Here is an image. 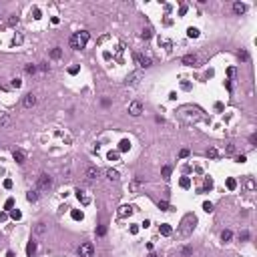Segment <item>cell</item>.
<instances>
[{
  "mask_svg": "<svg viewBox=\"0 0 257 257\" xmlns=\"http://www.w3.org/2000/svg\"><path fill=\"white\" fill-rule=\"evenodd\" d=\"M4 187H6V189H10V187H12V181L6 179V181H4Z\"/></svg>",
  "mask_w": 257,
  "mask_h": 257,
  "instance_id": "7dc6e473",
  "label": "cell"
},
{
  "mask_svg": "<svg viewBox=\"0 0 257 257\" xmlns=\"http://www.w3.org/2000/svg\"><path fill=\"white\" fill-rule=\"evenodd\" d=\"M22 105L26 107V109H32L34 105H36V97H34L32 92H28L26 97H24V101H22Z\"/></svg>",
  "mask_w": 257,
  "mask_h": 257,
  "instance_id": "8992f818",
  "label": "cell"
},
{
  "mask_svg": "<svg viewBox=\"0 0 257 257\" xmlns=\"http://www.w3.org/2000/svg\"><path fill=\"white\" fill-rule=\"evenodd\" d=\"M149 257H157V255H155V253H151V255H149Z\"/></svg>",
  "mask_w": 257,
  "mask_h": 257,
  "instance_id": "f5cc1de1",
  "label": "cell"
},
{
  "mask_svg": "<svg viewBox=\"0 0 257 257\" xmlns=\"http://www.w3.org/2000/svg\"><path fill=\"white\" fill-rule=\"evenodd\" d=\"M159 209H163V211H173V207H171L167 201H161V203H159Z\"/></svg>",
  "mask_w": 257,
  "mask_h": 257,
  "instance_id": "d4e9b609",
  "label": "cell"
},
{
  "mask_svg": "<svg viewBox=\"0 0 257 257\" xmlns=\"http://www.w3.org/2000/svg\"><path fill=\"white\" fill-rule=\"evenodd\" d=\"M187 34H189L191 38H197V36H199V28H193V26H191L189 30H187Z\"/></svg>",
  "mask_w": 257,
  "mask_h": 257,
  "instance_id": "484cf974",
  "label": "cell"
},
{
  "mask_svg": "<svg viewBox=\"0 0 257 257\" xmlns=\"http://www.w3.org/2000/svg\"><path fill=\"white\" fill-rule=\"evenodd\" d=\"M231 237H233V233H231L229 229H225L223 233H221V241H225V243H227V241H231Z\"/></svg>",
  "mask_w": 257,
  "mask_h": 257,
  "instance_id": "ac0fdd59",
  "label": "cell"
},
{
  "mask_svg": "<svg viewBox=\"0 0 257 257\" xmlns=\"http://www.w3.org/2000/svg\"><path fill=\"white\" fill-rule=\"evenodd\" d=\"M6 217H8L6 213H0V221H6Z\"/></svg>",
  "mask_w": 257,
  "mask_h": 257,
  "instance_id": "816d5d0a",
  "label": "cell"
},
{
  "mask_svg": "<svg viewBox=\"0 0 257 257\" xmlns=\"http://www.w3.org/2000/svg\"><path fill=\"white\" fill-rule=\"evenodd\" d=\"M129 115H131V117H141V115H143V102L133 101L129 105Z\"/></svg>",
  "mask_w": 257,
  "mask_h": 257,
  "instance_id": "6da1fadb",
  "label": "cell"
},
{
  "mask_svg": "<svg viewBox=\"0 0 257 257\" xmlns=\"http://www.w3.org/2000/svg\"><path fill=\"white\" fill-rule=\"evenodd\" d=\"M44 231H46L44 223H36V227H34V233H36V235H44Z\"/></svg>",
  "mask_w": 257,
  "mask_h": 257,
  "instance_id": "e0dca14e",
  "label": "cell"
},
{
  "mask_svg": "<svg viewBox=\"0 0 257 257\" xmlns=\"http://www.w3.org/2000/svg\"><path fill=\"white\" fill-rule=\"evenodd\" d=\"M70 215H72V219H77V221H82V217H84V215H82V211H77V209H74V211H70Z\"/></svg>",
  "mask_w": 257,
  "mask_h": 257,
  "instance_id": "cb8c5ba5",
  "label": "cell"
},
{
  "mask_svg": "<svg viewBox=\"0 0 257 257\" xmlns=\"http://www.w3.org/2000/svg\"><path fill=\"white\" fill-rule=\"evenodd\" d=\"M68 72H70V74H77V72H78V67H70V68H68Z\"/></svg>",
  "mask_w": 257,
  "mask_h": 257,
  "instance_id": "f6af8a7d",
  "label": "cell"
},
{
  "mask_svg": "<svg viewBox=\"0 0 257 257\" xmlns=\"http://www.w3.org/2000/svg\"><path fill=\"white\" fill-rule=\"evenodd\" d=\"M77 199L82 203V205H89V203H90V197H89V195H84V191H77Z\"/></svg>",
  "mask_w": 257,
  "mask_h": 257,
  "instance_id": "7c38bea8",
  "label": "cell"
},
{
  "mask_svg": "<svg viewBox=\"0 0 257 257\" xmlns=\"http://www.w3.org/2000/svg\"><path fill=\"white\" fill-rule=\"evenodd\" d=\"M12 157H14V161H16V163H24V159H26V153H24L22 149H14Z\"/></svg>",
  "mask_w": 257,
  "mask_h": 257,
  "instance_id": "ba28073f",
  "label": "cell"
},
{
  "mask_svg": "<svg viewBox=\"0 0 257 257\" xmlns=\"http://www.w3.org/2000/svg\"><path fill=\"white\" fill-rule=\"evenodd\" d=\"M245 161H247L245 155H239V157H237V163H245Z\"/></svg>",
  "mask_w": 257,
  "mask_h": 257,
  "instance_id": "7bdbcfd3",
  "label": "cell"
},
{
  "mask_svg": "<svg viewBox=\"0 0 257 257\" xmlns=\"http://www.w3.org/2000/svg\"><path fill=\"white\" fill-rule=\"evenodd\" d=\"M78 38H80V40H82V42L87 44V40H89V32H87V30H82V32H78Z\"/></svg>",
  "mask_w": 257,
  "mask_h": 257,
  "instance_id": "f1b7e54d",
  "label": "cell"
},
{
  "mask_svg": "<svg viewBox=\"0 0 257 257\" xmlns=\"http://www.w3.org/2000/svg\"><path fill=\"white\" fill-rule=\"evenodd\" d=\"M97 233H99V235H101V237H102V235L107 233V225H101V227L97 229Z\"/></svg>",
  "mask_w": 257,
  "mask_h": 257,
  "instance_id": "ab89813d",
  "label": "cell"
},
{
  "mask_svg": "<svg viewBox=\"0 0 257 257\" xmlns=\"http://www.w3.org/2000/svg\"><path fill=\"white\" fill-rule=\"evenodd\" d=\"M26 199H28L30 203H34L36 199H38V193H36V191H28V193H26Z\"/></svg>",
  "mask_w": 257,
  "mask_h": 257,
  "instance_id": "ffe728a7",
  "label": "cell"
},
{
  "mask_svg": "<svg viewBox=\"0 0 257 257\" xmlns=\"http://www.w3.org/2000/svg\"><path fill=\"white\" fill-rule=\"evenodd\" d=\"M129 149H131V141L123 139V141L119 143V151H129Z\"/></svg>",
  "mask_w": 257,
  "mask_h": 257,
  "instance_id": "9a60e30c",
  "label": "cell"
},
{
  "mask_svg": "<svg viewBox=\"0 0 257 257\" xmlns=\"http://www.w3.org/2000/svg\"><path fill=\"white\" fill-rule=\"evenodd\" d=\"M249 141H251V145H255V143H257V135H251V139H249Z\"/></svg>",
  "mask_w": 257,
  "mask_h": 257,
  "instance_id": "f907efd6",
  "label": "cell"
},
{
  "mask_svg": "<svg viewBox=\"0 0 257 257\" xmlns=\"http://www.w3.org/2000/svg\"><path fill=\"white\" fill-rule=\"evenodd\" d=\"M235 187H237V183H235V179H227V189H231V191H233Z\"/></svg>",
  "mask_w": 257,
  "mask_h": 257,
  "instance_id": "e575fe53",
  "label": "cell"
},
{
  "mask_svg": "<svg viewBox=\"0 0 257 257\" xmlns=\"http://www.w3.org/2000/svg\"><path fill=\"white\" fill-rule=\"evenodd\" d=\"M189 185H191V181L187 179V177H183V179H181V187H183V189H189Z\"/></svg>",
  "mask_w": 257,
  "mask_h": 257,
  "instance_id": "4dcf8cb0",
  "label": "cell"
},
{
  "mask_svg": "<svg viewBox=\"0 0 257 257\" xmlns=\"http://www.w3.org/2000/svg\"><path fill=\"white\" fill-rule=\"evenodd\" d=\"M34 251H36V243H34V241H30V243H28V247H26V253L32 257V255H34Z\"/></svg>",
  "mask_w": 257,
  "mask_h": 257,
  "instance_id": "603a6c76",
  "label": "cell"
},
{
  "mask_svg": "<svg viewBox=\"0 0 257 257\" xmlns=\"http://www.w3.org/2000/svg\"><path fill=\"white\" fill-rule=\"evenodd\" d=\"M197 62V56L195 54H185L183 56V64H187V67H193Z\"/></svg>",
  "mask_w": 257,
  "mask_h": 257,
  "instance_id": "30bf717a",
  "label": "cell"
},
{
  "mask_svg": "<svg viewBox=\"0 0 257 257\" xmlns=\"http://www.w3.org/2000/svg\"><path fill=\"white\" fill-rule=\"evenodd\" d=\"M60 56H62V50H60V48H58V46H56V48H52V50H50V58H60Z\"/></svg>",
  "mask_w": 257,
  "mask_h": 257,
  "instance_id": "d6986e66",
  "label": "cell"
},
{
  "mask_svg": "<svg viewBox=\"0 0 257 257\" xmlns=\"http://www.w3.org/2000/svg\"><path fill=\"white\" fill-rule=\"evenodd\" d=\"M161 235H165V237H169V235H171V225H169V223H163V225H161Z\"/></svg>",
  "mask_w": 257,
  "mask_h": 257,
  "instance_id": "2e32d148",
  "label": "cell"
},
{
  "mask_svg": "<svg viewBox=\"0 0 257 257\" xmlns=\"http://www.w3.org/2000/svg\"><path fill=\"white\" fill-rule=\"evenodd\" d=\"M68 42H70V48H74V50H80V48H84V42H82V40L78 38V34H72Z\"/></svg>",
  "mask_w": 257,
  "mask_h": 257,
  "instance_id": "277c9868",
  "label": "cell"
},
{
  "mask_svg": "<svg viewBox=\"0 0 257 257\" xmlns=\"http://www.w3.org/2000/svg\"><path fill=\"white\" fill-rule=\"evenodd\" d=\"M207 155H209V157H217V149H209Z\"/></svg>",
  "mask_w": 257,
  "mask_h": 257,
  "instance_id": "b9f144b4",
  "label": "cell"
},
{
  "mask_svg": "<svg viewBox=\"0 0 257 257\" xmlns=\"http://www.w3.org/2000/svg\"><path fill=\"white\" fill-rule=\"evenodd\" d=\"M141 77H143V72H141V70H137V72H133L131 77L127 78V84H139V80H141Z\"/></svg>",
  "mask_w": 257,
  "mask_h": 257,
  "instance_id": "52a82bcc",
  "label": "cell"
},
{
  "mask_svg": "<svg viewBox=\"0 0 257 257\" xmlns=\"http://www.w3.org/2000/svg\"><path fill=\"white\" fill-rule=\"evenodd\" d=\"M141 36H143V38H151V36H153V30H151V28H145Z\"/></svg>",
  "mask_w": 257,
  "mask_h": 257,
  "instance_id": "836d02e7",
  "label": "cell"
},
{
  "mask_svg": "<svg viewBox=\"0 0 257 257\" xmlns=\"http://www.w3.org/2000/svg\"><path fill=\"white\" fill-rule=\"evenodd\" d=\"M171 171H173V169H171V165H165V167L161 169V175H163V179H165V181L171 179Z\"/></svg>",
  "mask_w": 257,
  "mask_h": 257,
  "instance_id": "5bb4252c",
  "label": "cell"
},
{
  "mask_svg": "<svg viewBox=\"0 0 257 257\" xmlns=\"http://www.w3.org/2000/svg\"><path fill=\"white\" fill-rule=\"evenodd\" d=\"M18 24V16H10L8 18V26H16Z\"/></svg>",
  "mask_w": 257,
  "mask_h": 257,
  "instance_id": "d6a6232c",
  "label": "cell"
},
{
  "mask_svg": "<svg viewBox=\"0 0 257 257\" xmlns=\"http://www.w3.org/2000/svg\"><path fill=\"white\" fill-rule=\"evenodd\" d=\"M50 185H52V179L48 175H40L38 177V189H50Z\"/></svg>",
  "mask_w": 257,
  "mask_h": 257,
  "instance_id": "3957f363",
  "label": "cell"
},
{
  "mask_svg": "<svg viewBox=\"0 0 257 257\" xmlns=\"http://www.w3.org/2000/svg\"><path fill=\"white\" fill-rule=\"evenodd\" d=\"M239 239H241V241H247V239H249V231H241V233H239Z\"/></svg>",
  "mask_w": 257,
  "mask_h": 257,
  "instance_id": "f35d334b",
  "label": "cell"
},
{
  "mask_svg": "<svg viewBox=\"0 0 257 257\" xmlns=\"http://www.w3.org/2000/svg\"><path fill=\"white\" fill-rule=\"evenodd\" d=\"M107 159H109V161H119V151H109V153H107Z\"/></svg>",
  "mask_w": 257,
  "mask_h": 257,
  "instance_id": "7402d4cb",
  "label": "cell"
},
{
  "mask_svg": "<svg viewBox=\"0 0 257 257\" xmlns=\"http://www.w3.org/2000/svg\"><path fill=\"white\" fill-rule=\"evenodd\" d=\"M135 60H137L143 68H149L151 64H153V60H151L149 56H143V54H135Z\"/></svg>",
  "mask_w": 257,
  "mask_h": 257,
  "instance_id": "5b68a950",
  "label": "cell"
},
{
  "mask_svg": "<svg viewBox=\"0 0 257 257\" xmlns=\"http://www.w3.org/2000/svg\"><path fill=\"white\" fill-rule=\"evenodd\" d=\"M187 155H189V151H187V149H183V151H181V153H179V157H181V159H185V157H187Z\"/></svg>",
  "mask_w": 257,
  "mask_h": 257,
  "instance_id": "ee69618b",
  "label": "cell"
},
{
  "mask_svg": "<svg viewBox=\"0 0 257 257\" xmlns=\"http://www.w3.org/2000/svg\"><path fill=\"white\" fill-rule=\"evenodd\" d=\"M119 177H121L119 171H115V169H109V171H107V179L109 181H119Z\"/></svg>",
  "mask_w": 257,
  "mask_h": 257,
  "instance_id": "4fadbf2b",
  "label": "cell"
},
{
  "mask_svg": "<svg viewBox=\"0 0 257 257\" xmlns=\"http://www.w3.org/2000/svg\"><path fill=\"white\" fill-rule=\"evenodd\" d=\"M133 213V207H123V211H121V217H125V215H131Z\"/></svg>",
  "mask_w": 257,
  "mask_h": 257,
  "instance_id": "d590c367",
  "label": "cell"
},
{
  "mask_svg": "<svg viewBox=\"0 0 257 257\" xmlns=\"http://www.w3.org/2000/svg\"><path fill=\"white\" fill-rule=\"evenodd\" d=\"M10 84L14 87V89H20V87H22V80H20V78H12Z\"/></svg>",
  "mask_w": 257,
  "mask_h": 257,
  "instance_id": "f546056e",
  "label": "cell"
},
{
  "mask_svg": "<svg viewBox=\"0 0 257 257\" xmlns=\"http://www.w3.org/2000/svg\"><path fill=\"white\" fill-rule=\"evenodd\" d=\"M8 123H10V117H8V115H0V125L6 127Z\"/></svg>",
  "mask_w": 257,
  "mask_h": 257,
  "instance_id": "4316f807",
  "label": "cell"
},
{
  "mask_svg": "<svg viewBox=\"0 0 257 257\" xmlns=\"http://www.w3.org/2000/svg\"><path fill=\"white\" fill-rule=\"evenodd\" d=\"M247 187H249V189H253V187H255V183H253V179H249V181H247Z\"/></svg>",
  "mask_w": 257,
  "mask_h": 257,
  "instance_id": "681fc988",
  "label": "cell"
},
{
  "mask_svg": "<svg viewBox=\"0 0 257 257\" xmlns=\"http://www.w3.org/2000/svg\"><path fill=\"white\" fill-rule=\"evenodd\" d=\"M26 72H28V74H34V72H36V67H34V64H26Z\"/></svg>",
  "mask_w": 257,
  "mask_h": 257,
  "instance_id": "74e56055",
  "label": "cell"
},
{
  "mask_svg": "<svg viewBox=\"0 0 257 257\" xmlns=\"http://www.w3.org/2000/svg\"><path fill=\"white\" fill-rule=\"evenodd\" d=\"M20 42H22V36H20V34H16V36H14V38H12V46L20 44Z\"/></svg>",
  "mask_w": 257,
  "mask_h": 257,
  "instance_id": "1f68e13d",
  "label": "cell"
},
{
  "mask_svg": "<svg viewBox=\"0 0 257 257\" xmlns=\"http://www.w3.org/2000/svg\"><path fill=\"white\" fill-rule=\"evenodd\" d=\"M129 189L137 191V189H139V181H131V183H129Z\"/></svg>",
  "mask_w": 257,
  "mask_h": 257,
  "instance_id": "8d00e7d4",
  "label": "cell"
},
{
  "mask_svg": "<svg viewBox=\"0 0 257 257\" xmlns=\"http://www.w3.org/2000/svg\"><path fill=\"white\" fill-rule=\"evenodd\" d=\"M203 211H205V213H211L213 211V203L205 201V203H203Z\"/></svg>",
  "mask_w": 257,
  "mask_h": 257,
  "instance_id": "83f0119b",
  "label": "cell"
},
{
  "mask_svg": "<svg viewBox=\"0 0 257 257\" xmlns=\"http://www.w3.org/2000/svg\"><path fill=\"white\" fill-rule=\"evenodd\" d=\"M179 12H181V14H185V12H187V4H181V8H179Z\"/></svg>",
  "mask_w": 257,
  "mask_h": 257,
  "instance_id": "c3c4849f",
  "label": "cell"
},
{
  "mask_svg": "<svg viewBox=\"0 0 257 257\" xmlns=\"http://www.w3.org/2000/svg\"><path fill=\"white\" fill-rule=\"evenodd\" d=\"M245 10H247V6L243 4V2H235V4H233V12L237 14V16H241Z\"/></svg>",
  "mask_w": 257,
  "mask_h": 257,
  "instance_id": "9c48e42d",
  "label": "cell"
},
{
  "mask_svg": "<svg viewBox=\"0 0 257 257\" xmlns=\"http://www.w3.org/2000/svg\"><path fill=\"white\" fill-rule=\"evenodd\" d=\"M97 177H99V169H97V167H89V169H87V179L94 181Z\"/></svg>",
  "mask_w": 257,
  "mask_h": 257,
  "instance_id": "8fae6325",
  "label": "cell"
},
{
  "mask_svg": "<svg viewBox=\"0 0 257 257\" xmlns=\"http://www.w3.org/2000/svg\"><path fill=\"white\" fill-rule=\"evenodd\" d=\"M191 253H193V249H191V247H185V249H183V255H185V257H189Z\"/></svg>",
  "mask_w": 257,
  "mask_h": 257,
  "instance_id": "60d3db41",
  "label": "cell"
},
{
  "mask_svg": "<svg viewBox=\"0 0 257 257\" xmlns=\"http://www.w3.org/2000/svg\"><path fill=\"white\" fill-rule=\"evenodd\" d=\"M10 217L14 219V221H20V219H22V213L18 211V209H12V211H10Z\"/></svg>",
  "mask_w": 257,
  "mask_h": 257,
  "instance_id": "44dd1931",
  "label": "cell"
},
{
  "mask_svg": "<svg viewBox=\"0 0 257 257\" xmlns=\"http://www.w3.org/2000/svg\"><path fill=\"white\" fill-rule=\"evenodd\" d=\"M78 255L80 257H92L94 255V247H92V243H80V247H78Z\"/></svg>",
  "mask_w": 257,
  "mask_h": 257,
  "instance_id": "7a4b0ae2",
  "label": "cell"
},
{
  "mask_svg": "<svg viewBox=\"0 0 257 257\" xmlns=\"http://www.w3.org/2000/svg\"><path fill=\"white\" fill-rule=\"evenodd\" d=\"M12 205H14V199H8L6 201V209H12Z\"/></svg>",
  "mask_w": 257,
  "mask_h": 257,
  "instance_id": "bcb514c9",
  "label": "cell"
}]
</instances>
